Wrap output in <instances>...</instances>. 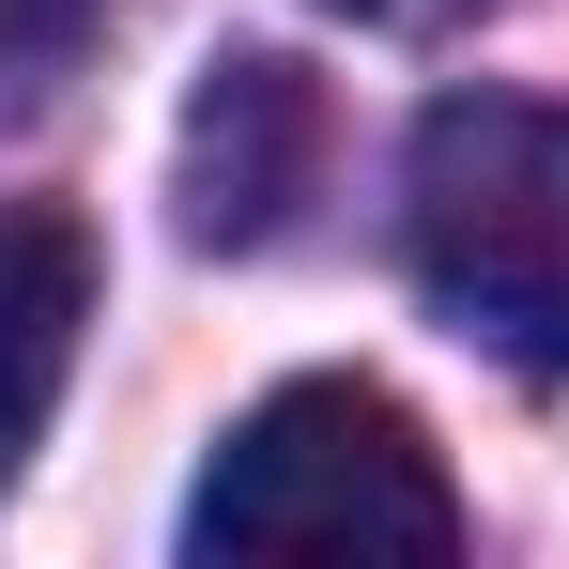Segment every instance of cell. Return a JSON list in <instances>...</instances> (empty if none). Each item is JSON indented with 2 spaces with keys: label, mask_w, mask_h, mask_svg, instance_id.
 <instances>
[{
  "label": "cell",
  "mask_w": 569,
  "mask_h": 569,
  "mask_svg": "<svg viewBox=\"0 0 569 569\" xmlns=\"http://www.w3.org/2000/svg\"><path fill=\"white\" fill-rule=\"evenodd\" d=\"M400 247L477 355L569 370V108L431 93L400 139Z\"/></svg>",
  "instance_id": "obj_1"
},
{
  "label": "cell",
  "mask_w": 569,
  "mask_h": 569,
  "mask_svg": "<svg viewBox=\"0 0 569 569\" xmlns=\"http://www.w3.org/2000/svg\"><path fill=\"white\" fill-rule=\"evenodd\" d=\"M186 555H462V492L385 385L323 370L231 416L186 492Z\"/></svg>",
  "instance_id": "obj_2"
},
{
  "label": "cell",
  "mask_w": 569,
  "mask_h": 569,
  "mask_svg": "<svg viewBox=\"0 0 569 569\" xmlns=\"http://www.w3.org/2000/svg\"><path fill=\"white\" fill-rule=\"evenodd\" d=\"M323 170V93H308V62L278 47H216L186 93V139H170V216H186V247L216 262H247V247H278L292 200Z\"/></svg>",
  "instance_id": "obj_3"
},
{
  "label": "cell",
  "mask_w": 569,
  "mask_h": 569,
  "mask_svg": "<svg viewBox=\"0 0 569 569\" xmlns=\"http://www.w3.org/2000/svg\"><path fill=\"white\" fill-rule=\"evenodd\" d=\"M78 323H93V231L78 216H0V477L62 416Z\"/></svg>",
  "instance_id": "obj_4"
},
{
  "label": "cell",
  "mask_w": 569,
  "mask_h": 569,
  "mask_svg": "<svg viewBox=\"0 0 569 569\" xmlns=\"http://www.w3.org/2000/svg\"><path fill=\"white\" fill-rule=\"evenodd\" d=\"M108 31V0H0V108H31V93H62L78 78V47Z\"/></svg>",
  "instance_id": "obj_5"
},
{
  "label": "cell",
  "mask_w": 569,
  "mask_h": 569,
  "mask_svg": "<svg viewBox=\"0 0 569 569\" xmlns=\"http://www.w3.org/2000/svg\"><path fill=\"white\" fill-rule=\"evenodd\" d=\"M339 16H370V31H431V16H462V0H339Z\"/></svg>",
  "instance_id": "obj_6"
}]
</instances>
